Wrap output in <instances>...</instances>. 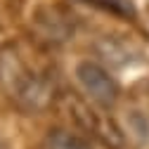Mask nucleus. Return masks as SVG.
<instances>
[{"label": "nucleus", "instance_id": "nucleus-1", "mask_svg": "<svg viewBox=\"0 0 149 149\" xmlns=\"http://www.w3.org/2000/svg\"><path fill=\"white\" fill-rule=\"evenodd\" d=\"M73 81L90 102H95L102 109H111L118 102L121 95L118 81L111 76V71L104 64L95 59H78L73 64Z\"/></svg>", "mask_w": 149, "mask_h": 149}, {"label": "nucleus", "instance_id": "nucleus-2", "mask_svg": "<svg viewBox=\"0 0 149 149\" xmlns=\"http://www.w3.org/2000/svg\"><path fill=\"white\" fill-rule=\"evenodd\" d=\"M47 149H92L85 137L71 130H54L47 140Z\"/></svg>", "mask_w": 149, "mask_h": 149}, {"label": "nucleus", "instance_id": "nucleus-3", "mask_svg": "<svg viewBox=\"0 0 149 149\" xmlns=\"http://www.w3.org/2000/svg\"><path fill=\"white\" fill-rule=\"evenodd\" d=\"M0 149H7V144H5V142H3V140H0Z\"/></svg>", "mask_w": 149, "mask_h": 149}]
</instances>
